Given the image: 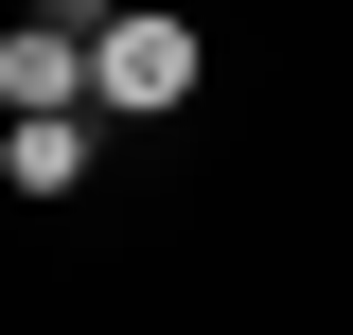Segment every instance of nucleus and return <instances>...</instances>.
<instances>
[{
	"label": "nucleus",
	"instance_id": "obj_4",
	"mask_svg": "<svg viewBox=\"0 0 353 335\" xmlns=\"http://www.w3.org/2000/svg\"><path fill=\"white\" fill-rule=\"evenodd\" d=\"M36 18H53V36H88V53L124 36V0H36Z\"/></svg>",
	"mask_w": 353,
	"mask_h": 335
},
{
	"label": "nucleus",
	"instance_id": "obj_2",
	"mask_svg": "<svg viewBox=\"0 0 353 335\" xmlns=\"http://www.w3.org/2000/svg\"><path fill=\"white\" fill-rule=\"evenodd\" d=\"M71 106H88V36L18 18V36H0V124H71Z\"/></svg>",
	"mask_w": 353,
	"mask_h": 335
},
{
	"label": "nucleus",
	"instance_id": "obj_1",
	"mask_svg": "<svg viewBox=\"0 0 353 335\" xmlns=\"http://www.w3.org/2000/svg\"><path fill=\"white\" fill-rule=\"evenodd\" d=\"M194 88H212V36H194L176 0H124V36L88 53V124H106V106H124V124H159V106H194Z\"/></svg>",
	"mask_w": 353,
	"mask_h": 335
},
{
	"label": "nucleus",
	"instance_id": "obj_3",
	"mask_svg": "<svg viewBox=\"0 0 353 335\" xmlns=\"http://www.w3.org/2000/svg\"><path fill=\"white\" fill-rule=\"evenodd\" d=\"M88 141H106L88 106H71V124H0V176H18V194H71V176H88Z\"/></svg>",
	"mask_w": 353,
	"mask_h": 335
}]
</instances>
